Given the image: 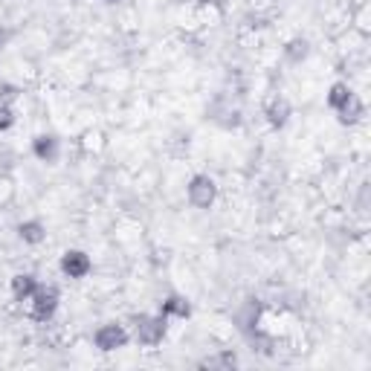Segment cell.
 <instances>
[{"label":"cell","mask_w":371,"mask_h":371,"mask_svg":"<svg viewBox=\"0 0 371 371\" xmlns=\"http://www.w3.org/2000/svg\"><path fill=\"white\" fill-rule=\"evenodd\" d=\"M134 337H136V342H142V346H157V342L166 337V319H162V316H140L136 328H134Z\"/></svg>","instance_id":"cell-1"},{"label":"cell","mask_w":371,"mask_h":371,"mask_svg":"<svg viewBox=\"0 0 371 371\" xmlns=\"http://www.w3.org/2000/svg\"><path fill=\"white\" fill-rule=\"evenodd\" d=\"M35 290H38V284H35V279L30 276V273H21V276L12 279V296H15L18 301L32 299Z\"/></svg>","instance_id":"cell-7"},{"label":"cell","mask_w":371,"mask_h":371,"mask_svg":"<svg viewBox=\"0 0 371 371\" xmlns=\"http://www.w3.org/2000/svg\"><path fill=\"white\" fill-rule=\"evenodd\" d=\"M287 56H290V61H301L308 56V44L305 41H290V44H287Z\"/></svg>","instance_id":"cell-13"},{"label":"cell","mask_w":371,"mask_h":371,"mask_svg":"<svg viewBox=\"0 0 371 371\" xmlns=\"http://www.w3.org/2000/svg\"><path fill=\"white\" fill-rule=\"evenodd\" d=\"M215 195H218V186L212 177H206V174H198V177H191V183H189V200L198 206V209H209V206L215 203Z\"/></svg>","instance_id":"cell-2"},{"label":"cell","mask_w":371,"mask_h":371,"mask_svg":"<svg viewBox=\"0 0 371 371\" xmlns=\"http://www.w3.org/2000/svg\"><path fill=\"white\" fill-rule=\"evenodd\" d=\"M337 111H339V122H342V125H354V122H360V119H363L365 107H363V102H360V99H357V96L351 93L348 99L337 107Z\"/></svg>","instance_id":"cell-6"},{"label":"cell","mask_w":371,"mask_h":371,"mask_svg":"<svg viewBox=\"0 0 371 371\" xmlns=\"http://www.w3.org/2000/svg\"><path fill=\"white\" fill-rule=\"evenodd\" d=\"M162 313H174V316H180V319H186L191 308L183 296H171V299H166V305H162Z\"/></svg>","instance_id":"cell-10"},{"label":"cell","mask_w":371,"mask_h":371,"mask_svg":"<svg viewBox=\"0 0 371 371\" xmlns=\"http://www.w3.org/2000/svg\"><path fill=\"white\" fill-rule=\"evenodd\" d=\"M107 3H116V0H107Z\"/></svg>","instance_id":"cell-16"},{"label":"cell","mask_w":371,"mask_h":371,"mask_svg":"<svg viewBox=\"0 0 371 371\" xmlns=\"http://www.w3.org/2000/svg\"><path fill=\"white\" fill-rule=\"evenodd\" d=\"M287 116H290V105H287L284 99H276L270 105V122L273 125H284Z\"/></svg>","instance_id":"cell-11"},{"label":"cell","mask_w":371,"mask_h":371,"mask_svg":"<svg viewBox=\"0 0 371 371\" xmlns=\"http://www.w3.org/2000/svg\"><path fill=\"white\" fill-rule=\"evenodd\" d=\"M35 154H38L41 160H47V162L56 160V157H59V142H56V136H38Z\"/></svg>","instance_id":"cell-8"},{"label":"cell","mask_w":371,"mask_h":371,"mask_svg":"<svg viewBox=\"0 0 371 371\" xmlns=\"http://www.w3.org/2000/svg\"><path fill=\"white\" fill-rule=\"evenodd\" d=\"M21 238L26 241V244H41V241H44V235H47V232H44V226H41L38 221H26V224H21Z\"/></svg>","instance_id":"cell-9"},{"label":"cell","mask_w":371,"mask_h":371,"mask_svg":"<svg viewBox=\"0 0 371 371\" xmlns=\"http://www.w3.org/2000/svg\"><path fill=\"white\" fill-rule=\"evenodd\" d=\"M128 342V334L122 325H105L99 328V334H96V346H99L102 351H116Z\"/></svg>","instance_id":"cell-4"},{"label":"cell","mask_w":371,"mask_h":371,"mask_svg":"<svg viewBox=\"0 0 371 371\" xmlns=\"http://www.w3.org/2000/svg\"><path fill=\"white\" fill-rule=\"evenodd\" d=\"M6 41H9V32H6V30H0V47H3Z\"/></svg>","instance_id":"cell-15"},{"label":"cell","mask_w":371,"mask_h":371,"mask_svg":"<svg viewBox=\"0 0 371 371\" xmlns=\"http://www.w3.org/2000/svg\"><path fill=\"white\" fill-rule=\"evenodd\" d=\"M61 270L70 279H85L90 273V258L81 250H70V253H64V258H61Z\"/></svg>","instance_id":"cell-5"},{"label":"cell","mask_w":371,"mask_h":371,"mask_svg":"<svg viewBox=\"0 0 371 371\" xmlns=\"http://www.w3.org/2000/svg\"><path fill=\"white\" fill-rule=\"evenodd\" d=\"M348 96H351L348 85H342V81H339V85H334V87H331V96H328V102H331V107H339L342 102L348 99Z\"/></svg>","instance_id":"cell-12"},{"label":"cell","mask_w":371,"mask_h":371,"mask_svg":"<svg viewBox=\"0 0 371 371\" xmlns=\"http://www.w3.org/2000/svg\"><path fill=\"white\" fill-rule=\"evenodd\" d=\"M12 122H15V116H12V107L9 105H0V128H9Z\"/></svg>","instance_id":"cell-14"},{"label":"cell","mask_w":371,"mask_h":371,"mask_svg":"<svg viewBox=\"0 0 371 371\" xmlns=\"http://www.w3.org/2000/svg\"><path fill=\"white\" fill-rule=\"evenodd\" d=\"M32 299H35L32 316H35V319H41V322H47L50 316L56 313V308H59V293L52 290V287H38V290L32 293Z\"/></svg>","instance_id":"cell-3"}]
</instances>
